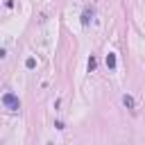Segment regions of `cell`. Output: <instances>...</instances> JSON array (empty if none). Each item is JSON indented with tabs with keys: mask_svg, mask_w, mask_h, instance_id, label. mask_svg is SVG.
Segmentation results:
<instances>
[{
	"mask_svg": "<svg viewBox=\"0 0 145 145\" xmlns=\"http://www.w3.org/2000/svg\"><path fill=\"white\" fill-rule=\"evenodd\" d=\"M2 104H5L7 109H11V111H18V109H20V100H18L14 93H5V95H2Z\"/></svg>",
	"mask_w": 145,
	"mask_h": 145,
	"instance_id": "obj_1",
	"label": "cell"
},
{
	"mask_svg": "<svg viewBox=\"0 0 145 145\" xmlns=\"http://www.w3.org/2000/svg\"><path fill=\"white\" fill-rule=\"evenodd\" d=\"M122 104H125V106H127L129 111H134V109H136V100H134L131 95H127V93L122 95Z\"/></svg>",
	"mask_w": 145,
	"mask_h": 145,
	"instance_id": "obj_2",
	"label": "cell"
},
{
	"mask_svg": "<svg viewBox=\"0 0 145 145\" xmlns=\"http://www.w3.org/2000/svg\"><path fill=\"white\" fill-rule=\"evenodd\" d=\"M91 16H93V9H84V14H82V25H88Z\"/></svg>",
	"mask_w": 145,
	"mask_h": 145,
	"instance_id": "obj_3",
	"label": "cell"
},
{
	"mask_svg": "<svg viewBox=\"0 0 145 145\" xmlns=\"http://www.w3.org/2000/svg\"><path fill=\"white\" fill-rule=\"evenodd\" d=\"M106 68H111V70L116 68V54H113V52L106 54Z\"/></svg>",
	"mask_w": 145,
	"mask_h": 145,
	"instance_id": "obj_4",
	"label": "cell"
},
{
	"mask_svg": "<svg viewBox=\"0 0 145 145\" xmlns=\"http://www.w3.org/2000/svg\"><path fill=\"white\" fill-rule=\"evenodd\" d=\"M25 66H27L29 70H32V68H36V59H34V57H29V59L25 61Z\"/></svg>",
	"mask_w": 145,
	"mask_h": 145,
	"instance_id": "obj_5",
	"label": "cell"
},
{
	"mask_svg": "<svg viewBox=\"0 0 145 145\" xmlns=\"http://www.w3.org/2000/svg\"><path fill=\"white\" fill-rule=\"evenodd\" d=\"M95 63H97L95 57H91V59H88V70H95Z\"/></svg>",
	"mask_w": 145,
	"mask_h": 145,
	"instance_id": "obj_6",
	"label": "cell"
},
{
	"mask_svg": "<svg viewBox=\"0 0 145 145\" xmlns=\"http://www.w3.org/2000/svg\"><path fill=\"white\" fill-rule=\"evenodd\" d=\"M48 145H52V143H48Z\"/></svg>",
	"mask_w": 145,
	"mask_h": 145,
	"instance_id": "obj_7",
	"label": "cell"
}]
</instances>
